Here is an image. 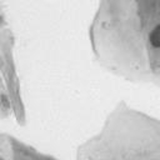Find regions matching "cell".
<instances>
[{
  "label": "cell",
  "mask_w": 160,
  "mask_h": 160,
  "mask_svg": "<svg viewBox=\"0 0 160 160\" xmlns=\"http://www.w3.org/2000/svg\"><path fill=\"white\" fill-rule=\"evenodd\" d=\"M150 44L154 48H160V24L154 28L150 34Z\"/></svg>",
  "instance_id": "obj_1"
}]
</instances>
